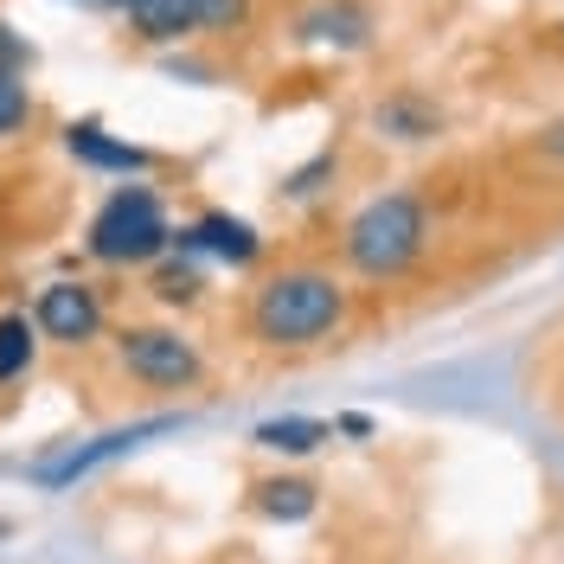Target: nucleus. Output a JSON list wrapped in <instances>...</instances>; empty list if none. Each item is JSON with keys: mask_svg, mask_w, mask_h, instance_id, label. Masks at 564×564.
I'll return each instance as SVG.
<instances>
[{"mask_svg": "<svg viewBox=\"0 0 564 564\" xmlns=\"http://www.w3.org/2000/svg\"><path fill=\"white\" fill-rule=\"evenodd\" d=\"M347 321V289L327 270H282L250 302V334L263 347H321Z\"/></svg>", "mask_w": 564, "mask_h": 564, "instance_id": "f257e3e1", "label": "nucleus"}, {"mask_svg": "<svg viewBox=\"0 0 564 564\" xmlns=\"http://www.w3.org/2000/svg\"><path fill=\"white\" fill-rule=\"evenodd\" d=\"M423 245H430V206H423V193H411V186L366 199V206L347 218V238H340L347 263L372 282L404 276L423 257Z\"/></svg>", "mask_w": 564, "mask_h": 564, "instance_id": "f03ea898", "label": "nucleus"}, {"mask_svg": "<svg viewBox=\"0 0 564 564\" xmlns=\"http://www.w3.org/2000/svg\"><path fill=\"white\" fill-rule=\"evenodd\" d=\"M90 257L97 263H116V270H129V263H154L161 250L174 245V225H167V212H161V193L154 186H116L104 199V212L90 218Z\"/></svg>", "mask_w": 564, "mask_h": 564, "instance_id": "7ed1b4c3", "label": "nucleus"}, {"mask_svg": "<svg viewBox=\"0 0 564 564\" xmlns=\"http://www.w3.org/2000/svg\"><path fill=\"white\" fill-rule=\"evenodd\" d=\"M116 359H122V372L141 379L148 391H193L199 372H206L199 347H193L180 327H129V334L116 340Z\"/></svg>", "mask_w": 564, "mask_h": 564, "instance_id": "20e7f679", "label": "nucleus"}, {"mask_svg": "<svg viewBox=\"0 0 564 564\" xmlns=\"http://www.w3.org/2000/svg\"><path fill=\"white\" fill-rule=\"evenodd\" d=\"M129 13V26L154 45L167 39H186L199 26H238L245 20V0H116Z\"/></svg>", "mask_w": 564, "mask_h": 564, "instance_id": "39448f33", "label": "nucleus"}, {"mask_svg": "<svg viewBox=\"0 0 564 564\" xmlns=\"http://www.w3.org/2000/svg\"><path fill=\"white\" fill-rule=\"evenodd\" d=\"M33 327L58 347H90L104 334V295L90 282H52L33 302Z\"/></svg>", "mask_w": 564, "mask_h": 564, "instance_id": "423d86ee", "label": "nucleus"}, {"mask_svg": "<svg viewBox=\"0 0 564 564\" xmlns=\"http://www.w3.org/2000/svg\"><path fill=\"white\" fill-rule=\"evenodd\" d=\"M180 245H186V250H206V257L231 263V270H245V263H257V257H263L257 225L231 218V212H206V218H193V225L180 231Z\"/></svg>", "mask_w": 564, "mask_h": 564, "instance_id": "0eeeda50", "label": "nucleus"}, {"mask_svg": "<svg viewBox=\"0 0 564 564\" xmlns=\"http://www.w3.org/2000/svg\"><path fill=\"white\" fill-rule=\"evenodd\" d=\"M154 430H167V423H135V430H109V436H97L90 449H70L65 462H39V481L45 488H65V481H77V475H90L104 456H116V449H135L141 436H154Z\"/></svg>", "mask_w": 564, "mask_h": 564, "instance_id": "6e6552de", "label": "nucleus"}, {"mask_svg": "<svg viewBox=\"0 0 564 564\" xmlns=\"http://www.w3.org/2000/svg\"><path fill=\"white\" fill-rule=\"evenodd\" d=\"M65 148L90 167H116V174H141L148 167V148H129V141H109L97 122H70L65 129Z\"/></svg>", "mask_w": 564, "mask_h": 564, "instance_id": "1a4fd4ad", "label": "nucleus"}, {"mask_svg": "<svg viewBox=\"0 0 564 564\" xmlns=\"http://www.w3.org/2000/svg\"><path fill=\"white\" fill-rule=\"evenodd\" d=\"M250 443L270 449V456H315L321 443H334V423H321V417H270V423H257Z\"/></svg>", "mask_w": 564, "mask_h": 564, "instance_id": "9d476101", "label": "nucleus"}, {"mask_svg": "<svg viewBox=\"0 0 564 564\" xmlns=\"http://www.w3.org/2000/svg\"><path fill=\"white\" fill-rule=\"evenodd\" d=\"M366 33H372V20L359 7H321L302 20V39H315V45H366Z\"/></svg>", "mask_w": 564, "mask_h": 564, "instance_id": "9b49d317", "label": "nucleus"}, {"mask_svg": "<svg viewBox=\"0 0 564 564\" xmlns=\"http://www.w3.org/2000/svg\"><path fill=\"white\" fill-rule=\"evenodd\" d=\"M257 507H263L270 520H308V513H315V481L276 475V481H263V488H257Z\"/></svg>", "mask_w": 564, "mask_h": 564, "instance_id": "f8f14e48", "label": "nucleus"}, {"mask_svg": "<svg viewBox=\"0 0 564 564\" xmlns=\"http://www.w3.org/2000/svg\"><path fill=\"white\" fill-rule=\"evenodd\" d=\"M33 347H39V327L26 315H0V386H13L26 366H33Z\"/></svg>", "mask_w": 564, "mask_h": 564, "instance_id": "ddd939ff", "label": "nucleus"}, {"mask_svg": "<svg viewBox=\"0 0 564 564\" xmlns=\"http://www.w3.org/2000/svg\"><path fill=\"white\" fill-rule=\"evenodd\" d=\"M379 129L398 141H423L436 135V109L417 104V97H391V104H379Z\"/></svg>", "mask_w": 564, "mask_h": 564, "instance_id": "4468645a", "label": "nucleus"}, {"mask_svg": "<svg viewBox=\"0 0 564 564\" xmlns=\"http://www.w3.org/2000/svg\"><path fill=\"white\" fill-rule=\"evenodd\" d=\"M26 116H33V97H26L20 70H0V141L13 135V129H26Z\"/></svg>", "mask_w": 564, "mask_h": 564, "instance_id": "2eb2a0df", "label": "nucleus"}, {"mask_svg": "<svg viewBox=\"0 0 564 564\" xmlns=\"http://www.w3.org/2000/svg\"><path fill=\"white\" fill-rule=\"evenodd\" d=\"M154 295H161L167 308H186V302H199V270H186V263H167V270L154 276Z\"/></svg>", "mask_w": 564, "mask_h": 564, "instance_id": "dca6fc26", "label": "nucleus"}, {"mask_svg": "<svg viewBox=\"0 0 564 564\" xmlns=\"http://www.w3.org/2000/svg\"><path fill=\"white\" fill-rule=\"evenodd\" d=\"M20 58H26V45H20V39H13V26L0 20V70H13Z\"/></svg>", "mask_w": 564, "mask_h": 564, "instance_id": "f3484780", "label": "nucleus"}, {"mask_svg": "<svg viewBox=\"0 0 564 564\" xmlns=\"http://www.w3.org/2000/svg\"><path fill=\"white\" fill-rule=\"evenodd\" d=\"M539 154H545V161H564V116L545 129V135H539Z\"/></svg>", "mask_w": 564, "mask_h": 564, "instance_id": "a211bd4d", "label": "nucleus"}, {"mask_svg": "<svg viewBox=\"0 0 564 564\" xmlns=\"http://www.w3.org/2000/svg\"><path fill=\"white\" fill-rule=\"evenodd\" d=\"M84 7H116V0H84Z\"/></svg>", "mask_w": 564, "mask_h": 564, "instance_id": "6ab92c4d", "label": "nucleus"}]
</instances>
